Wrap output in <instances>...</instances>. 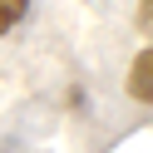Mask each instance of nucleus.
Returning a JSON list of instances; mask_svg holds the SVG:
<instances>
[{
	"mask_svg": "<svg viewBox=\"0 0 153 153\" xmlns=\"http://www.w3.org/2000/svg\"><path fill=\"white\" fill-rule=\"evenodd\" d=\"M128 94L138 104H153V45L133 59V69H128Z\"/></svg>",
	"mask_w": 153,
	"mask_h": 153,
	"instance_id": "f257e3e1",
	"label": "nucleus"
},
{
	"mask_svg": "<svg viewBox=\"0 0 153 153\" xmlns=\"http://www.w3.org/2000/svg\"><path fill=\"white\" fill-rule=\"evenodd\" d=\"M138 30L153 35V0H138Z\"/></svg>",
	"mask_w": 153,
	"mask_h": 153,
	"instance_id": "7ed1b4c3",
	"label": "nucleus"
},
{
	"mask_svg": "<svg viewBox=\"0 0 153 153\" xmlns=\"http://www.w3.org/2000/svg\"><path fill=\"white\" fill-rule=\"evenodd\" d=\"M35 0H0V35H10L15 25L25 20V10H30Z\"/></svg>",
	"mask_w": 153,
	"mask_h": 153,
	"instance_id": "f03ea898",
	"label": "nucleus"
}]
</instances>
